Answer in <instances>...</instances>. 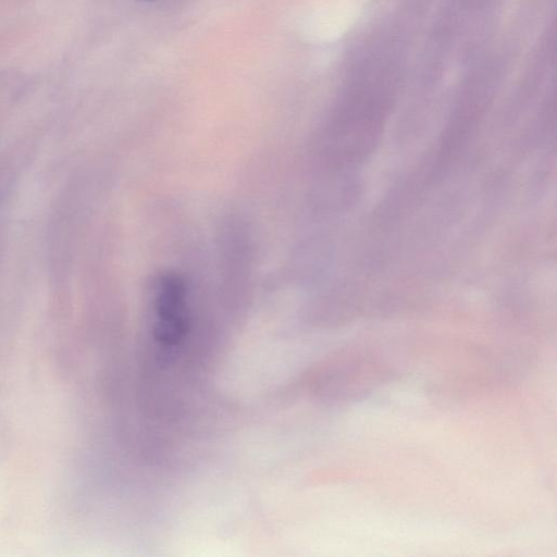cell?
<instances>
[{
    "instance_id": "6da1fadb",
    "label": "cell",
    "mask_w": 557,
    "mask_h": 557,
    "mask_svg": "<svg viewBox=\"0 0 557 557\" xmlns=\"http://www.w3.org/2000/svg\"><path fill=\"white\" fill-rule=\"evenodd\" d=\"M391 376L392 370L380 357L352 348L321 360L306 374L304 385L320 403L341 406L362 399Z\"/></svg>"
},
{
    "instance_id": "3957f363",
    "label": "cell",
    "mask_w": 557,
    "mask_h": 557,
    "mask_svg": "<svg viewBox=\"0 0 557 557\" xmlns=\"http://www.w3.org/2000/svg\"><path fill=\"white\" fill-rule=\"evenodd\" d=\"M138 1L152 2V1H157V0H138Z\"/></svg>"
},
{
    "instance_id": "7a4b0ae2",
    "label": "cell",
    "mask_w": 557,
    "mask_h": 557,
    "mask_svg": "<svg viewBox=\"0 0 557 557\" xmlns=\"http://www.w3.org/2000/svg\"><path fill=\"white\" fill-rule=\"evenodd\" d=\"M153 307L154 337L164 346L177 345L189 329L187 290L184 280L177 274L163 275L156 287Z\"/></svg>"
}]
</instances>
